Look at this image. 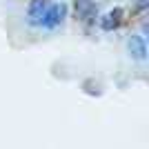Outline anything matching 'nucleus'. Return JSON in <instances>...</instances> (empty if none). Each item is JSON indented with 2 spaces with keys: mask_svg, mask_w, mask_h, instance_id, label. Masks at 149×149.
Masks as SVG:
<instances>
[{
  "mask_svg": "<svg viewBox=\"0 0 149 149\" xmlns=\"http://www.w3.org/2000/svg\"><path fill=\"white\" fill-rule=\"evenodd\" d=\"M67 13H69V7L65 5V2H51V5L47 7L45 16H42L40 29H47V31H54V29H58V27H60L62 22H65Z\"/></svg>",
  "mask_w": 149,
  "mask_h": 149,
  "instance_id": "f257e3e1",
  "label": "nucleus"
},
{
  "mask_svg": "<svg viewBox=\"0 0 149 149\" xmlns=\"http://www.w3.org/2000/svg\"><path fill=\"white\" fill-rule=\"evenodd\" d=\"M127 51H129V56L138 62H145L147 60V40H145L143 33H134L129 36L127 40Z\"/></svg>",
  "mask_w": 149,
  "mask_h": 149,
  "instance_id": "39448f33",
  "label": "nucleus"
},
{
  "mask_svg": "<svg viewBox=\"0 0 149 149\" xmlns=\"http://www.w3.org/2000/svg\"><path fill=\"white\" fill-rule=\"evenodd\" d=\"M147 5H149V0H134V11L143 13L145 9H147Z\"/></svg>",
  "mask_w": 149,
  "mask_h": 149,
  "instance_id": "423d86ee",
  "label": "nucleus"
},
{
  "mask_svg": "<svg viewBox=\"0 0 149 149\" xmlns=\"http://www.w3.org/2000/svg\"><path fill=\"white\" fill-rule=\"evenodd\" d=\"M49 5H51V0H29V5H27V25L40 27L42 16H45Z\"/></svg>",
  "mask_w": 149,
  "mask_h": 149,
  "instance_id": "20e7f679",
  "label": "nucleus"
},
{
  "mask_svg": "<svg viewBox=\"0 0 149 149\" xmlns=\"http://www.w3.org/2000/svg\"><path fill=\"white\" fill-rule=\"evenodd\" d=\"M74 13L87 27L96 25V20H98V7L93 0H74Z\"/></svg>",
  "mask_w": 149,
  "mask_h": 149,
  "instance_id": "f03ea898",
  "label": "nucleus"
},
{
  "mask_svg": "<svg viewBox=\"0 0 149 149\" xmlns=\"http://www.w3.org/2000/svg\"><path fill=\"white\" fill-rule=\"evenodd\" d=\"M123 18H125L123 7H113V9H109L107 13L98 16V27L102 31H116L120 25H123Z\"/></svg>",
  "mask_w": 149,
  "mask_h": 149,
  "instance_id": "7ed1b4c3",
  "label": "nucleus"
}]
</instances>
